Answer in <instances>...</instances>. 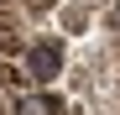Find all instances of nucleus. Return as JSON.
Wrapping results in <instances>:
<instances>
[{
	"label": "nucleus",
	"instance_id": "1",
	"mask_svg": "<svg viewBox=\"0 0 120 115\" xmlns=\"http://www.w3.org/2000/svg\"><path fill=\"white\" fill-rule=\"evenodd\" d=\"M21 63H26V73L37 84H52L57 73H63V47H57V42H26Z\"/></svg>",
	"mask_w": 120,
	"mask_h": 115
},
{
	"label": "nucleus",
	"instance_id": "2",
	"mask_svg": "<svg viewBox=\"0 0 120 115\" xmlns=\"http://www.w3.org/2000/svg\"><path fill=\"white\" fill-rule=\"evenodd\" d=\"M16 115H63V100L26 89V94H16Z\"/></svg>",
	"mask_w": 120,
	"mask_h": 115
},
{
	"label": "nucleus",
	"instance_id": "3",
	"mask_svg": "<svg viewBox=\"0 0 120 115\" xmlns=\"http://www.w3.org/2000/svg\"><path fill=\"white\" fill-rule=\"evenodd\" d=\"M37 79L26 73V63H16V58H0V89H11V94H26Z\"/></svg>",
	"mask_w": 120,
	"mask_h": 115
},
{
	"label": "nucleus",
	"instance_id": "4",
	"mask_svg": "<svg viewBox=\"0 0 120 115\" xmlns=\"http://www.w3.org/2000/svg\"><path fill=\"white\" fill-rule=\"evenodd\" d=\"M57 0H21V11H52Z\"/></svg>",
	"mask_w": 120,
	"mask_h": 115
},
{
	"label": "nucleus",
	"instance_id": "5",
	"mask_svg": "<svg viewBox=\"0 0 120 115\" xmlns=\"http://www.w3.org/2000/svg\"><path fill=\"white\" fill-rule=\"evenodd\" d=\"M110 26H115V31H120V5H115V11H110Z\"/></svg>",
	"mask_w": 120,
	"mask_h": 115
}]
</instances>
